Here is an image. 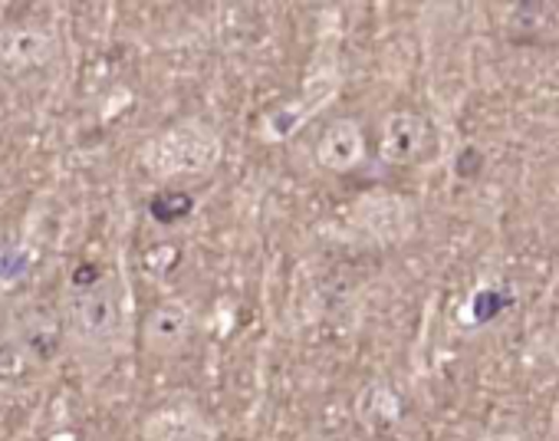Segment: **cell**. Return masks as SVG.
Instances as JSON below:
<instances>
[{
  "label": "cell",
  "mask_w": 559,
  "mask_h": 441,
  "mask_svg": "<svg viewBox=\"0 0 559 441\" xmlns=\"http://www.w3.org/2000/svg\"><path fill=\"white\" fill-rule=\"evenodd\" d=\"M221 162V139L204 122H178L142 148V165L155 178H198Z\"/></svg>",
  "instance_id": "cell-1"
},
{
  "label": "cell",
  "mask_w": 559,
  "mask_h": 441,
  "mask_svg": "<svg viewBox=\"0 0 559 441\" xmlns=\"http://www.w3.org/2000/svg\"><path fill=\"white\" fill-rule=\"evenodd\" d=\"M70 333L90 346L106 349L119 343L126 330V294L116 277H99L90 287H76L70 294Z\"/></svg>",
  "instance_id": "cell-2"
},
{
  "label": "cell",
  "mask_w": 559,
  "mask_h": 441,
  "mask_svg": "<svg viewBox=\"0 0 559 441\" xmlns=\"http://www.w3.org/2000/svg\"><path fill=\"white\" fill-rule=\"evenodd\" d=\"M11 343L27 356V362H50L63 346V323L47 307H31L14 320Z\"/></svg>",
  "instance_id": "cell-3"
},
{
  "label": "cell",
  "mask_w": 559,
  "mask_h": 441,
  "mask_svg": "<svg viewBox=\"0 0 559 441\" xmlns=\"http://www.w3.org/2000/svg\"><path fill=\"white\" fill-rule=\"evenodd\" d=\"M191 326H194L191 310H188L181 300H165V303H158V307L145 317L142 343H145V349L155 353V356H171V353H178V349L188 343Z\"/></svg>",
  "instance_id": "cell-4"
},
{
  "label": "cell",
  "mask_w": 559,
  "mask_h": 441,
  "mask_svg": "<svg viewBox=\"0 0 559 441\" xmlns=\"http://www.w3.org/2000/svg\"><path fill=\"white\" fill-rule=\"evenodd\" d=\"M57 53V37L40 27L14 24L0 31V63L8 70H34L50 63Z\"/></svg>",
  "instance_id": "cell-5"
},
{
  "label": "cell",
  "mask_w": 559,
  "mask_h": 441,
  "mask_svg": "<svg viewBox=\"0 0 559 441\" xmlns=\"http://www.w3.org/2000/svg\"><path fill=\"white\" fill-rule=\"evenodd\" d=\"M428 145H431L428 119H421L415 112H395V116L385 119V126H382V155L392 165L421 162Z\"/></svg>",
  "instance_id": "cell-6"
},
{
  "label": "cell",
  "mask_w": 559,
  "mask_h": 441,
  "mask_svg": "<svg viewBox=\"0 0 559 441\" xmlns=\"http://www.w3.org/2000/svg\"><path fill=\"white\" fill-rule=\"evenodd\" d=\"M145 438L148 441H211L214 431L198 408L168 405V408H158L145 421Z\"/></svg>",
  "instance_id": "cell-7"
},
{
  "label": "cell",
  "mask_w": 559,
  "mask_h": 441,
  "mask_svg": "<svg viewBox=\"0 0 559 441\" xmlns=\"http://www.w3.org/2000/svg\"><path fill=\"white\" fill-rule=\"evenodd\" d=\"M317 158H320V165H326V168H333V171L353 168V165L362 158V132H359V126H356L353 119L333 122V126L323 132L320 145H317Z\"/></svg>",
  "instance_id": "cell-8"
},
{
  "label": "cell",
  "mask_w": 559,
  "mask_h": 441,
  "mask_svg": "<svg viewBox=\"0 0 559 441\" xmlns=\"http://www.w3.org/2000/svg\"><path fill=\"white\" fill-rule=\"evenodd\" d=\"M359 217L376 238H395L399 228H405V221H408L402 198H362Z\"/></svg>",
  "instance_id": "cell-9"
},
{
  "label": "cell",
  "mask_w": 559,
  "mask_h": 441,
  "mask_svg": "<svg viewBox=\"0 0 559 441\" xmlns=\"http://www.w3.org/2000/svg\"><path fill=\"white\" fill-rule=\"evenodd\" d=\"M24 369H27V356H24L11 339H8V343H0V382L17 379Z\"/></svg>",
  "instance_id": "cell-10"
}]
</instances>
